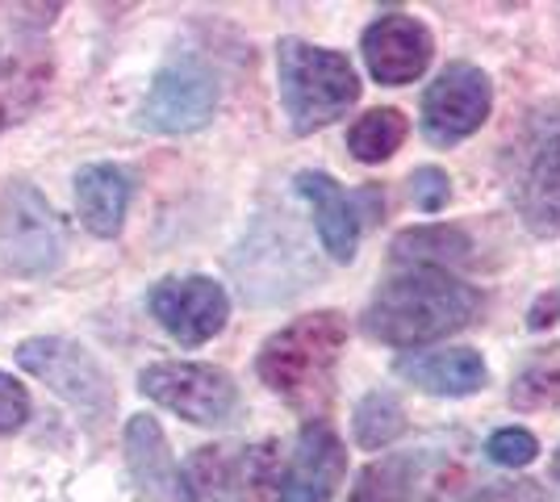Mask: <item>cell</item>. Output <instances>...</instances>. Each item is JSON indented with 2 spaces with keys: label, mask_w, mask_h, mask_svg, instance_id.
Instances as JSON below:
<instances>
[{
  "label": "cell",
  "mask_w": 560,
  "mask_h": 502,
  "mask_svg": "<svg viewBox=\"0 0 560 502\" xmlns=\"http://www.w3.org/2000/svg\"><path fill=\"white\" fill-rule=\"evenodd\" d=\"M481 314V293L440 268H401L364 306V331L389 348H422L465 331Z\"/></svg>",
  "instance_id": "cell-1"
},
{
  "label": "cell",
  "mask_w": 560,
  "mask_h": 502,
  "mask_svg": "<svg viewBox=\"0 0 560 502\" xmlns=\"http://www.w3.org/2000/svg\"><path fill=\"white\" fill-rule=\"evenodd\" d=\"M343 348H348V318L339 311H310L259 343L256 373L280 402L318 410L330 398Z\"/></svg>",
  "instance_id": "cell-2"
},
{
  "label": "cell",
  "mask_w": 560,
  "mask_h": 502,
  "mask_svg": "<svg viewBox=\"0 0 560 502\" xmlns=\"http://www.w3.org/2000/svg\"><path fill=\"white\" fill-rule=\"evenodd\" d=\"M280 105L293 135H314L339 121L360 101V75L348 55L305 38H280L277 47Z\"/></svg>",
  "instance_id": "cell-3"
},
{
  "label": "cell",
  "mask_w": 560,
  "mask_h": 502,
  "mask_svg": "<svg viewBox=\"0 0 560 502\" xmlns=\"http://www.w3.org/2000/svg\"><path fill=\"white\" fill-rule=\"evenodd\" d=\"M506 185L523 226L560 240V105L536 109L506 151Z\"/></svg>",
  "instance_id": "cell-4"
},
{
  "label": "cell",
  "mask_w": 560,
  "mask_h": 502,
  "mask_svg": "<svg viewBox=\"0 0 560 502\" xmlns=\"http://www.w3.org/2000/svg\"><path fill=\"white\" fill-rule=\"evenodd\" d=\"M18 364L47 385L55 398L80 410L89 423H105L114 415V377L101 369V360L84 343L63 339V335H34L18 343Z\"/></svg>",
  "instance_id": "cell-5"
},
{
  "label": "cell",
  "mask_w": 560,
  "mask_h": 502,
  "mask_svg": "<svg viewBox=\"0 0 560 502\" xmlns=\"http://www.w3.org/2000/svg\"><path fill=\"white\" fill-rule=\"evenodd\" d=\"M68 252L63 218L34 185L13 180L0 197V264L13 277H50Z\"/></svg>",
  "instance_id": "cell-6"
},
{
  "label": "cell",
  "mask_w": 560,
  "mask_h": 502,
  "mask_svg": "<svg viewBox=\"0 0 560 502\" xmlns=\"http://www.w3.org/2000/svg\"><path fill=\"white\" fill-rule=\"evenodd\" d=\"M139 389L164 410L197 428H222L238 415V385L218 364L197 360H155L139 373Z\"/></svg>",
  "instance_id": "cell-7"
},
{
  "label": "cell",
  "mask_w": 560,
  "mask_h": 502,
  "mask_svg": "<svg viewBox=\"0 0 560 502\" xmlns=\"http://www.w3.org/2000/svg\"><path fill=\"white\" fill-rule=\"evenodd\" d=\"M218 109V75L197 55H176L164 63L139 105V126L151 135H192Z\"/></svg>",
  "instance_id": "cell-8"
},
{
  "label": "cell",
  "mask_w": 560,
  "mask_h": 502,
  "mask_svg": "<svg viewBox=\"0 0 560 502\" xmlns=\"http://www.w3.org/2000/svg\"><path fill=\"white\" fill-rule=\"evenodd\" d=\"M490 109H493L490 75L481 72L477 63L456 59L422 93V109H419L422 139L431 147L465 143V139H472L490 121Z\"/></svg>",
  "instance_id": "cell-9"
},
{
  "label": "cell",
  "mask_w": 560,
  "mask_h": 502,
  "mask_svg": "<svg viewBox=\"0 0 560 502\" xmlns=\"http://www.w3.org/2000/svg\"><path fill=\"white\" fill-rule=\"evenodd\" d=\"M293 189L305 197V206L314 210V226H318V240L330 252V260L351 264L360 252V235L364 226L385 210V192L376 185L348 192L330 172L318 167H305L293 176Z\"/></svg>",
  "instance_id": "cell-10"
},
{
  "label": "cell",
  "mask_w": 560,
  "mask_h": 502,
  "mask_svg": "<svg viewBox=\"0 0 560 502\" xmlns=\"http://www.w3.org/2000/svg\"><path fill=\"white\" fill-rule=\"evenodd\" d=\"M147 306L155 314V323L164 327L176 343L201 348L213 335L226 327L231 318V297L213 277H164L147 293Z\"/></svg>",
  "instance_id": "cell-11"
},
{
  "label": "cell",
  "mask_w": 560,
  "mask_h": 502,
  "mask_svg": "<svg viewBox=\"0 0 560 502\" xmlns=\"http://www.w3.org/2000/svg\"><path fill=\"white\" fill-rule=\"evenodd\" d=\"M360 55H364V68L376 84L401 89V84H415L431 68L435 38H431L427 22H419L415 13H381L376 22L364 25Z\"/></svg>",
  "instance_id": "cell-12"
},
{
  "label": "cell",
  "mask_w": 560,
  "mask_h": 502,
  "mask_svg": "<svg viewBox=\"0 0 560 502\" xmlns=\"http://www.w3.org/2000/svg\"><path fill=\"white\" fill-rule=\"evenodd\" d=\"M348 474V448L327 419H305L289 465L280 474V502H330Z\"/></svg>",
  "instance_id": "cell-13"
},
{
  "label": "cell",
  "mask_w": 560,
  "mask_h": 502,
  "mask_svg": "<svg viewBox=\"0 0 560 502\" xmlns=\"http://www.w3.org/2000/svg\"><path fill=\"white\" fill-rule=\"evenodd\" d=\"M71 197H75V218L84 222L89 235L117 240L135 201V176L121 164H84L71 180Z\"/></svg>",
  "instance_id": "cell-14"
},
{
  "label": "cell",
  "mask_w": 560,
  "mask_h": 502,
  "mask_svg": "<svg viewBox=\"0 0 560 502\" xmlns=\"http://www.w3.org/2000/svg\"><path fill=\"white\" fill-rule=\"evenodd\" d=\"M394 373L431 398H468L490 382V364L477 348H440V352H406Z\"/></svg>",
  "instance_id": "cell-15"
},
{
  "label": "cell",
  "mask_w": 560,
  "mask_h": 502,
  "mask_svg": "<svg viewBox=\"0 0 560 502\" xmlns=\"http://www.w3.org/2000/svg\"><path fill=\"white\" fill-rule=\"evenodd\" d=\"M126 460L130 478L147 502H180V469L167 453V440L151 415H135L126 423Z\"/></svg>",
  "instance_id": "cell-16"
},
{
  "label": "cell",
  "mask_w": 560,
  "mask_h": 502,
  "mask_svg": "<svg viewBox=\"0 0 560 502\" xmlns=\"http://www.w3.org/2000/svg\"><path fill=\"white\" fill-rule=\"evenodd\" d=\"M394 264L401 268H440L452 272L456 264L472 260V240L465 226H447V222H431V226H410L401 231L389 247Z\"/></svg>",
  "instance_id": "cell-17"
},
{
  "label": "cell",
  "mask_w": 560,
  "mask_h": 502,
  "mask_svg": "<svg viewBox=\"0 0 560 502\" xmlns=\"http://www.w3.org/2000/svg\"><path fill=\"white\" fill-rule=\"evenodd\" d=\"M238 465H243V453L231 444L197 448L180 469V499L226 502L234 494V481H238Z\"/></svg>",
  "instance_id": "cell-18"
},
{
  "label": "cell",
  "mask_w": 560,
  "mask_h": 502,
  "mask_svg": "<svg viewBox=\"0 0 560 502\" xmlns=\"http://www.w3.org/2000/svg\"><path fill=\"white\" fill-rule=\"evenodd\" d=\"M410 135V121L394 105H376L364 118H355V126L348 130V151L360 164H385L394 151H401Z\"/></svg>",
  "instance_id": "cell-19"
},
{
  "label": "cell",
  "mask_w": 560,
  "mask_h": 502,
  "mask_svg": "<svg viewBox=\"0 0 560 502\" xmlns=\"http://www.w3.org/2000/svg\"><path fill=\"white\" fill-rule=\"evenodd\" d=\"M351 431H355V444L369 448V453L389 448L397 435L406 431V407H401V398H397L394 389H385V385L369 389V394L355 402Z\"/></svg>",
  "instance_id": "cell-20"
},
{
  "label": "cell",
  "mask_w": 560,
  "mask_h": 502,
  "mask_svg": "<svg viewBox=\"0 0 560 502\" xmlns=\"http://www.w3.org/2000/svg\"><path fill=\"white\" fill-rule=\"evenodd\" d=\"M415 478H419L415 456H385L355 478L348 502H410L415 499Z\"/></svg>",
  "instance_id": "cell-21"
},
{
  "label": "cell",
  "mask_w": 560,
  "mask_h": 502,
  "mask_svg": "<svg viewBox=\"0 0 560 502\" xmlns=\"http://www.w3.org/2000/svg\"><path fill=\"white\" fill-rule=\"evenodd\" d=\"M514 410H560V348L536 352L511 382Z\"/></svg>",
  "instance_id": "cell-22"
},
{
  "label": "cell",
  "mask_w": 560,
  "mask_h": 502,
  "mask_svg": "<svg viewBox=\"0 0 560 502\" xmlns=\"http://www.w3.org/2000/svg\"><path fill=\"white\" fill-rule=\"evenodd\" d=\"M234 502H280V456L272 440L256 444V448H243Z\"/></svg>",
  "instance_id": "cell-23"
},
{
  "label": "cell",
  "mask_w": 560,
  "mask_h": 502,
  "mask_svg": "<svg viewBox=\"0 0 560 502\" xmlns=\"http://www.w3.org/2000/svg\"><path fill=\"white\" fill-rule=\"evenodd\" d=\"M536 453L539 440L527 428H498L486 440V456H490L493 465H502V469H523V465L536 460Z\"/></svg>",
  "instance_id": "cell-24"
},
{
  "label": "cell",
  "mask_w": 560,
  "mask_h": 502,
  "mask_svg": "<svg viewBox=\"0 0 560 502\" xmlns=\"http://www.w3.org/2000/svg\"><path fill=\"white\" fill-rule=\"evenodd\" d=\"M410 201H415V210H422V214L447 210V201H452V180H447L444 167H435V164L415 167V172H410Z\"/></svg>",
  "instance_id": "cell-25"
},
{
  "label": "cell",
  "mask_w": 560,
  "mask_h": 502,
  "mask_svg": "<svg viewBox=\"0 0 560 502\" xmlns=\"http://www.w3.org/2000/svg\"><path fill=\"white\" fill-rule=\"evenodd\" d=\"M30 419V394L18 377L0 373V435H13V431L25 428Z\"/></svg>",
  "instance_id": "cell-26"
},
{
  "label": "cell",
  "mask_w": 560,
  "mask_h": 502,
  "mask_svg": "<svg viewBox=\"0 0 560 502\" xmlns=\"http://www.w3.org/2000/svg\"><path fill=\"white\" fill-rule=\"evenodd\" d=\"M477 502H557V499L539 481L518 478V481H493V486H486L477 494Z\"/></svg>",
  "instance_id": "cell-27"
},
{
  "label": "cell",
  "mask_w": 560,
  "mask_h": 502,
  "mask_svg": "<svg viewBox=\"0 0 560 502\" xmlns=\"http://www.w3.org/2000/svg\"><path fill=\"white\" fill-rule=\"evenodd\" d=\"M552 481H557V486H560V448H557V453H552Z\"/></svg>",
  "instance_id": "cell-28"
}]
</instances>
